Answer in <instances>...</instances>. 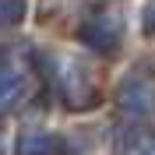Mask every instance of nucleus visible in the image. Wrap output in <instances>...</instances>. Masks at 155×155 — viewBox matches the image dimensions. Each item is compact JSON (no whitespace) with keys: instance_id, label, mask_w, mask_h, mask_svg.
<instances>
[{"instance_id":"f257e3e1","label":"nucleus","mask_w":155,"mask_h":155,"mask_svg":"<svg viewBox=\"0 0 155 155\" xmlns=\"http://www.w3.org/2000/svg\"><path fill=\"white\" fill-rule=\"evenodd\" d=\"M116 106L130 120H148L155 113V64L141 60L116 85Z\"/></svg>"},{"instance_id":"7ed1b4c3","label":"nucleus","mask_w":155,"mask_h":155,"mask_svg":"<svg viewBox=\"0 0 155 155\" xmlns=\"http://www.w3.org/2000/svg\"><path fill=\"white\" fill-rule=\"evenodd\" d=\"M60 88H64V102L67 109H92L99 102V92H95V81L81 64H71L60 78Z\"/></svg>"},{"instance_id":"6e6552de","label":"nucleus","mask_w":155,"mask_h":155,"mask_svg":"<svg viewBox=\"0 0 155 155\" xmlns=\"http://www.w3.org/2000/svg\"><path fill=\"white\" fill-rule=\"evenodd\" d=\"M145 155H155V145H152V148H148V152H145Z\"/></svg>"},{"instance_id":"1a4fd4ad","label":"nucleus","mask_w":155,"mask_h":155,"mask_svg":"<svg viewBox=\"0 0 155 155\" xmlns=\"http://www.w3.org/2000/svg\"><path fill=\"white\" fill-rule=\"evenodd\" d=\"M0 152H4V134H0Z\"/></svg>"},{"instance_id":"20e7f679","label":"nucleus","mask_w":155,"mask_h":155,"mask_svg":"<svg viewBox=\"0 0 155 155\" xmlns=\"http://www.w3.org/2000/svg\"><path fill=\"white\" fill-rule=\"evenodd\" d=\"M14 152L18 155H60L64 152V137L49 134V130H25L14 141Z\"/></svg>"},{"instance_id":"f03ea898","label":"nucleus","mask_w":155,"mask_h":155,"mask_svg":"<svg viewBox=\"0 0 155 155\" xmlns=\"http://www.w3.org/2000/svg\"><path fill=\"white\" fill-rule=\"evenodd\" d=\"M81 42L95 53H116L120 42H124V25H120V14L113 11H99L81 25Z\"/></svg>"},{"instance_id":"39448f33","label":"nucleus","mask_w":155,"mask_h":155,"mask_svg":"<svg viewBox=\"0 0 155 155\" xmlns=\"http://www.w3.org/2000/svg\"><path fill=\"white\" fill-rule=\"evenodd\" d=\"M21 95H25V78L18 71L0 67V109H11Z\"/></svg>"},{"instance_id":"0eeeda50","label":"nucleus","mask_w":155,"mask_h":155,"mask_svg":"<svg viewBox=\"0 0 155 155\" xmlns=\"http://www.w3.org/2000/svg\"><path fill=\"white\" fill-rule=\"evenodd\" d=\"M141 21H145V32H148V35H155V0L145 4V18H141Z\"/></svg>"},{"instance_id":"423d86ee","label":"nucleus","mask_w":155,"mask_h":155,"mask_svg":"<svg viewBox=\"0 0 155 155\" xmlns=\"http://www.w3.org/2000/svg\"><path fill=\"white\" fill-rule=\"evenodd\" d=\"M28 18V0H0V28H14Z\"/></svg>"}]
</instances>
